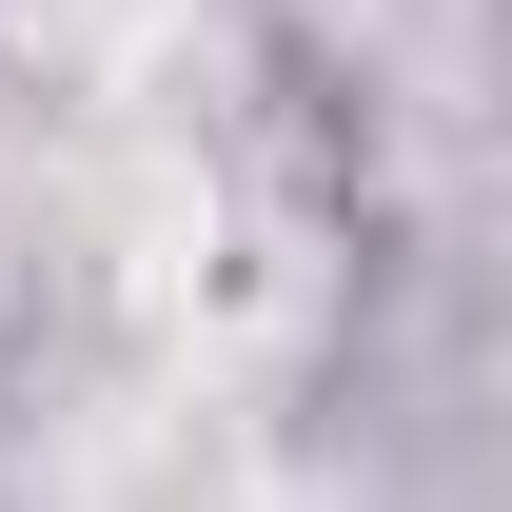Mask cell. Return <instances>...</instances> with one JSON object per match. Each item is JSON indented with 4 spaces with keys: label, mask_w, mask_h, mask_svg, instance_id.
<instances>
[]
</instances>
